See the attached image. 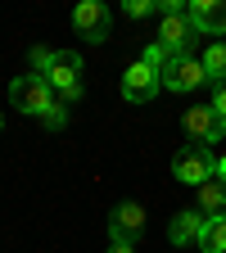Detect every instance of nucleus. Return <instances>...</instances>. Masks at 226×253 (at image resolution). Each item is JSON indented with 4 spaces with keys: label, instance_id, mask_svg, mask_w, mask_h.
<instances>
[{
    "label": "nucleus",
    "instance_id": "nucleus-13",
    "mask_svg": "<svg viewBox=\"0 0 226 253\" xmlns=\"http://www.w3.org/2000/svg\"><path fill=\"white\" fill-rule=\"evenodd\" d=\"M199 63H204L208 82H213V86H222V82H226V41H213V45L199 54Z\"/></svg>",
    "mask_w": 226,
    "mask_h": 253
},
{
    "label": "nucleus",
    "instance_id": "nucleus-5",
    "mask_svg": "<svg viewBox=\"0 0 226 253\" xmlns=\"http://www.w3.org/2000/svg\"><path fill=\"white\" fill-rule=\"evenodd\" d=\"M181 126H185V136L195 140V145H222L226 140V122L213 113V104H195V109H185L181 113Z\"/></svg>",
    "mask_w": 226,
    "mask_h": 253
},
{
    "label": "nucleus",
    "instance_id": "nucleus-3",
    "mask_svg": "<svg viewBox=\"0 0 226 253\" xmlns=\"http://www.w3.org/2000/svg\"><path fill=\"white\" fill-rule=\"evenodd\" d=\"M213 163H217V154L213 149H204V145H185V149H177L172 154V176L181 181V185H208L213 181Z\"/></svg>",
    "mask_w": 226,
    "mask_h": 253
},
{
    "label": "nucleus",
    "instance_id": "nucleus-6",
    "mask_svg": "<svg viewBox=\"0 0 226 253\" xmlns=\"http://www.w3.org/2000/svg\"><path fill=\"white\" fill-rule=\"evenodd\" d=\"M140 235H145V208L136 199L113 204V212H109V240L113 244H136Z\"/></svg>",
    "mask_w": 226,
    "mask_h": 253
},
{
    "label": "nucleus",
    "instance_id": "nucleus-1",
    "mask_svg": "<svg viewBox=\"0 0 226 253\" xmlns=\"http://www.w3.org/2000/svg\"><path fill=\"white\" fill-rule=\"evenodd\" d=\"M9 100H14V109H18V113L41 118L50 131H63V126H68V104H63L59 95L45 86V77H37V73L14 77V82H9Z\"/></svg>",
    "mask_w": 226,
    "mask_h": 253
},
{
    "label": "nucleus",
    "instance_id": "nucleus-12",
    "mask_svg": "<svg viewBox=\"0 0 226 253\" xmlns=\"http://www.w3.org/2000/svg\"><path fill=\"white\" fill-rule=\"evenodd\" d=\"M195 212H204L208 221H226V185L222 181H208L195 190Z\"/></svg>",
    "mask_w": 226,
    "mask_h": 253
},
{
    "label": "nucleus",
    "instance_id": "nucleus-10",
    "mask_svg": "<svg viewBox=\"0 0 226 253\" xmlns=\"http://www.w3.org/2000/svg\"><path fill=\"white\" fill-rule=\"evenodd\" d=\"M185 18L195 23L199 37H226V0H190Z\"/></svg>",
    "mask_w": 226,
    "mask_h": 253
},
{
    "label": "nucleus",
    "instance_id": "nucleus-8",
    "mask_svg": "<svg viewBox=\"0 0 226 253\" xmlns=\"http://www.w3.org/2000/svg\"><path fill=\"white\" fill-rule=\"evenodd\" d=\"M158 77H163V90H177V95H185V90H199V86L208 82L204 63H199L195 54H177V59H172V63H168V68L158 73Z\"/></svg>",
    "mask_w": 226,
    "mask_h": 253
},
{
    "label": "nucleus",
    "instance_id": "nucleus-18",
    "mask_svg": "<svg viewBox=\"0 0 226 253\" xmlns=\"http://www.w3.org/2000/svg\"><path fill=\"white\" fill-rule=\"evenodd\" d=\"M50 54H54V50H45V45H37V50H32V68H37V77L45 73V63H50Z\"/></svg>",
    "mask_w": 226,
    "mask_h": 253
},
{
    "label": "nucleus",
    "instance_id": "nucleus-20",
    "mask_svg": "<svg viewBox=\"0 0 226 253\" xmlns=\"http://www.w3.org/2000/svg\"><path fill=\"white\" fill-rule=\"evenodd\" d=\"M109 253H136V244H113L109 240Z\"/></svg>",
    "mask_w": 226,
    "mask_h": 253
},
{
    "label": "nucleus",
    "instance_id": "nucleus-4",
    "mask_svg": "<svg viewBox=\"0 0 226 253\" xmlns=\"http://www.w3.org/2000/svg\"><path fill=\"white\" fill-rule=\"evenodd\" d=\"M73 27H77V37L90 41V45H104L113 37V9L100 5V0H82V5L73 9Z\"/></svg>",
    "mask_w": 226,
    "mask_h": 253
},
{
    "label": "nucleus",
    "instance_id": "nucleus-14",
    "mask_svg": "<svg viewBox=\"0 0 226 253\" xmlns=\"http://www.w3.org/2000/svg\"><path fill=\"white\" fill-rule=\"evenodd\" d=\"M199 253H226V221H208V226H204Z\"/></svg>",
    "mask_w": 226,
    "mask_h": 253
},
{
    "label": "nucleus",
    "instance_id": "nucleus-15",
    "mask_svg": "<svg viewBox=\"0 0 226 253\" xmlns=\"http://www.w3.org/2000/svg\"><path fill=\"white\" fill-rule=\"evenodd\" d=\"M172 59H177V54H168V50H163V45H158V41H149V45L140 50V63H149V68H154V73H163V68H168V63H172Z\"/></svg>",
    "mask_w": 226,
    "mask_h": 253
},
{
    "label": "nucleus",
    "instance_id": "nucleus-17",
    "mask_svg": "<svg viewBox=\"0 0 226 253\" xmlns=\"http://www.w3.org/2000/svg\"><path fill=\"white\" fill-rule=\"evenodd\" d=\"M213 113L226 122V82H222V86H213Z\"/></svg>",
    "mask_w": 226,
    "mask_h": 253
},
{
    "label": "nucleus",
    "instance_id": "nucleus-11",
    "mask_svg": "<svg viewBox=\"0 0 226 253\" xmlns=\"http://www.w3.org/2000/svg\"><path fill=\"white\" fill-rule=\"evenodd\" d=\"M204 226H208V217H204V212H195V208H185V212H177V217L168 221V240H172L177 249H185V244H199Z\"/></svg>",
    "mask_w": 226,
    "mask_h": 253
},
{
    "label": "nucleus",
    "instance_id": "nucleus-9",
    "mask_svg": "<svg viewBox=\"0 0 226 253\" xmlns=\"http://www.w3.org/2000/svg\"><path fill=\"white\" fill-rule=\"evenodd\" d=\"M154 41L163 45L168 54H190L195 41H199V32H195V23H190L185 14H168L163 23H158V37Z\"/></svg>",
    "mask_w": 226,
    "mask_h": 253
},
{
    "label": "nucleus",
    "instance_id": "nucleus-19",
    "mask_svg": "<svg viewBox=\"0 0 226 253\" xmlns=\"http://www.w3.org/2000/svg\"><path fill=\"white\" fill-rule=\"evenodd\" d=\"M213 181H222V185H226V149L217 154V163H213Z\"/></svg>",
    "mask_w": 226,
    "mask_h": 253
},
{
    "label": "nucleus",
    "instance_id": "nucleus-7",
    "mask_svg": "<svg viewBox=\"0 0 226 253\" xmlns=\"http://www.w3.org/2000/svg\"><path fill=\"white\" fill-rule=\"evenodd\" d=\"M158 90H163V77H158L149 63H140V59L122 73V100L127 104H154Z\"/></svg>",
    "mask_w": 226,
    "mask_h": 253
},
{
    "label": "nucleus",
    "instance_id": "nucleus-16",
    "mask_svg": "<svg viewBox=\"0 0 226 253\" xmlns=\"http://www.w3.org/2000/svg\"><path fill=\"white\" fill-rule=\"evenodd\" d=\"M122 14H127V18H149V14H154V0H127Z\"/></svg>",
    "mask_w": 226,
    "mask_h": 253
},
{
    "label": "nucleus",
    "instance_id": "nucleus-2",
    "mask_svg": "<svg viewBox=\"0 0 226 253\" xmlns=\"http://www.w3.org/2000/svg\"><path fill=\"white\" fill-rule=\"evenodd\" d=\"M82 73H86V68H82V54H77V50H54L41 77H45V86L59 95L63 104H77L82 95H86V82H82Z\"/></svg>",
    "mask_w": 226,
    "mask_h": 253
}]
</instances>
